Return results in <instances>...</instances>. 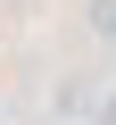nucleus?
<instances>
[{"instance_id": "obj_1", "label": "nucleus", "mask_w": 116, "mask_h": 125, "mask_svg": "<svg viewBox=\"0 0 116 125\" xmlns=\"http://www.w3.org/2000/svg\"><path fill=\"white\" fill-rule=\"evenodd\" d=\"M91 17H99V33L116 42V0H99V9H91Z\"/></svg>"}, {"instance_id": "obj_2", "label": "nucleus", "mask_w": 116, "mask_h": 125, "mask_svg": "<svg viewBox=\"0 0 116 125\" xmlns=\"http://www.w3.org/2000/svg\"><path fill=\"white\" fill-rule=\"evenodd\" d=\"M99 125H116V92H108V108H99Z\"/></svg>"}]
</instances>
